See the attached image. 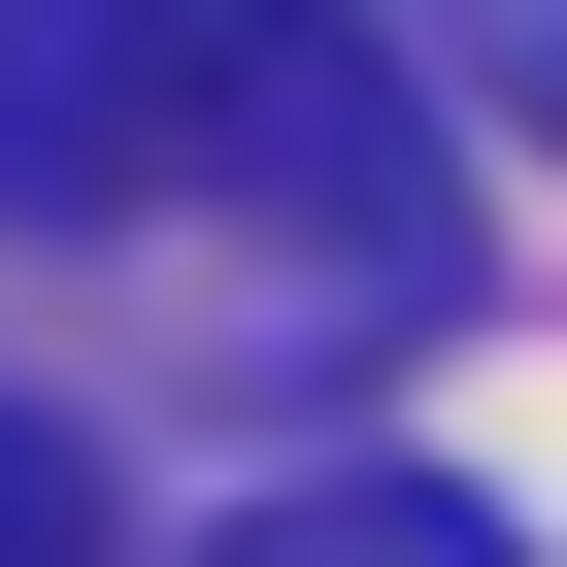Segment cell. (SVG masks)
Listing matches in <instances>:
<instances>
[{
  "label": "cell",
  "mask_w": 567,
  "mask_h": 567,
  "mask_svg": "<svg viewBox=\"0 0 567 567\" xmlns=\"http://www.w3.org/2000/svg\"><path fill=\"white\" fill-rule=\"evenodd\" d=\"M0 234L34 267H234V301L401 334L467 200L334 0H0Z\"/></svg>",
  "instance_id": "obj_1"
},
{
  "label": "cell",
  "mask_w": 567,
  "mask_h": 567,
  "mask_svg": "<svg viewBox=\"0 0 567 567\" xmlns=\"http://www.w3.org/2000/svg\"><path fill=\"white\" fill-rule=\"evenodd\" d=\"M200 567H501V501H434V467H334V501H234Z\"/></svg>",
  "instance_id": "obj_2"
},
{
  "label": "cell",
  "mask_w": 567,
  "mask_h": 567,
  "mask_svg": "<svg viewBox=\"0 0 567 567\" xmlns=\"http://www.w3.org/2000/svg\"><path fill=\"white\" fill-rule=\"evenodd\" d=\"M0 567H101V467H68V401H0Z\"/></svg>",
  "instance_id": "obj_3"
},
{
  "label": "cell",
  "mask_w": 567,
  "mask_h": 567,
  "mask_svg": "<svg viewBox=\"0 0 567 567\" xmlns=\"http://www.w3.org/2000/svg\"><path fill=\"white\" fill-rule=\"evenodd\" d=\"M467 34H501V68H534V101H567V0H467Z\"/></svg>",
  "instance_id": "obj_4"
}]
</instances>
